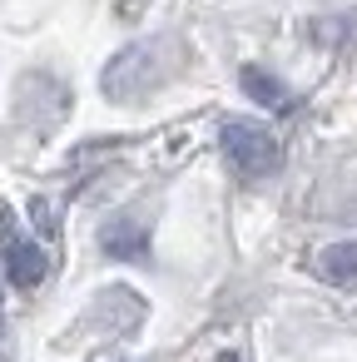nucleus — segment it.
Segmentation results:
<instances>
[{
    "label": "nucleus",
    "instance_id": "obj_1",
    "mask_svg": "<svg viewBox=\"0 0 357 362\" xmlns=\"http://www.w3.org/2000/svg\"><path fill=\"white\" fill-rule=\"evenodd\" d=\"M223 154H228V164H233L238 174H248V179L273 174L278 159H283L278 139H273L263 124H253V119H228V124H223Z\"/></svg>",
    "mask_w": 357,
    "mask_h": 362
},
{
    "label": "nucleus",
    "instance_id": "obj_2",
    "mask_svg": "<svg viewBox=\"0 0 357 362\" xmlns=\"http://www.w3.org/2000/svg\"><path fill=\"white\" fill-rule=\"evenodd\" d=\"M0 263H6V278H11L16 288H40V283H45V273H50L45 248L16 228L11 204H0Z\"/></svg>",
    "mask_w": 357,
    "mask_h": 362
},
{
    "label": "nucleus",
    "instance_id": "obj_3",
    "mask_svg": "<svg viewBox=\"0 0 357 362\" xmlns=\"http://www.w3.org/2000/svg\"><path fill=\"white\" fill-rule=\"evenodd\" d=\"M159 80H164V70L154 65V45H129V50L115 55V65L105 70V95L134 105V100H144Z\"/></svg>",
    "mask_w": 357,
    "mask_h": 362
},
{
    "label": "nucleus",
    "instance_id": "obj_4",
    "mask_svg": "<svg viewBox=\"0 0 357 362\" xmlns=\"http://www.w3.org/2000/svg\"><path fill=\"white\" fill-rule=\"evenodd\" d=\"M243 90L263 105V110H273V115H293L298 110V100H293V90L283 85V80H273V75H263L258 65H248L243 70Z\"/></svg>",
    "mask_w": 357,
    "mask_h": 362
},
{
    "label": "nucleus",
    "instance_id": "obj_5",
    "mask_svg": "<svg viewBox=\"0 0 357 362\" xmlns=\"http://www.w3.org/2000/svg\"><path fill=\"white\" fill-rule=\"evenodd\" d=\"M317 273H322L327 283H352V278H357V238L322 248V253H317Z\"/></svg>",
    "mask_w": 357,
    "mask_h": 362
},
{
    "label": "nucleus",
    "instance_id": "obj_6",
    "mask_svg": "<svg viewBox=\"0 0 357 362\" xmlns=\"http://www.w3.org/2000/svg\"><path fill=\"white\" fill-rule=\"evenodd\" d=\"M105 248L119 253V258H144L149 233H144L139 223H110V228H105Z\"/></svg>",
    "mask_w": 357,
    "mask_h": 362
},
{
    "label": "nucleus",
    "instance_id": "obj_7",
    "mask_svg": "<svg viewBox=\"0 0 357 362\" xmlns=\"http://www.w3.org/2000/svg\"><path fill=\"white\" fill-rule=\"evenodd\" d=\"M213 362H243V357H238V352H218Z\"/></svg>",
    "mask_w": 357,
    "mask_h": 362
},
{
    "label": "nucleus",
    "instance_id": "obj_8",
    "mask_svg": "<svg viewBox=\"0 0 357 362\" xmlns=\"http://www.w3.org/2000/svg\"><path fill=\"white\" fill-rule=\"evenodd\" d=\"M0 322H6V308H0Z\"/></svg>",
    "mask_w": 357,
    "mask_h": 362
}]
</instances>
